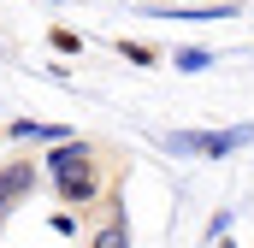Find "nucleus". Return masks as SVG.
Segmentation results:
<instances>
[{
	"label": "nucleus",
	"instance_id": "obj_2",
	"mask_svg": "<svg viewBox=\"0 0 254 248\" xmlns=\"http://www.w3.org/2000/svg\"><path fill=\"white\" fill-rule=\"evenodd\" d=\"M54 184H60V201H65V207H89V201L101 195V178H95V154H89V160H77V166H65Z\"/></svg>",
	"mask_w": 254,
	"mask_h": 248
},
{
	"label": "nucleus",
	"instance_id": "obj_1",
	"mask_svg": "<svg viewBox=\"0 0 254 248\" xmlns=\"http://www.w3.org/2000/svg\"><path fill=\"white\" fill-rule=\"evenodd\" d=\"M249 142H254V124H237V130H172L166 136L172 154H207V160H225V154H237Z\"/></svg>",
	"mask_w": 254,
	"mask_h": 248
},
{
	"label": "nucleus",
	"instance_id": "obj_6",
	"mask_svg": "<svg viewBox=\"0 0 254 248\" xmlns=\"http://www.w3.org/2000/svg\"><path fill=\"white\" fill-rule=\"evenodd\" d=\"M12 136H18V142H60V136H71V130H60V124H30V119H18V124H12Z\"/></svg>",
	"mask_w": 254,
	"mask_h": 248
},
{
	"label": "nucleus",
	"instance_id": "obj_5",
	"mask_svg": "<svg viewBox=\"0 0 254 248\" xmlns=\"http://www.w3.org/2000/svg\"><path fill=\"white\" fill-rule=\"evenodd\" d=\"M89 248H130V219H125V213H113V219L89 237Z\"/></svg>",
	"mask_w": 254,
	"mask_h": 248
},
{
	"label": "nucleus",
	"instance_id": "obj_7",
	"mask_svg": "<svg viewBox=\"0 0 254 248\" xmlns=\"http://www.w3.org/2000/svg\"><path fill=\"white\" fill-rule=\"evenodd\" d=\"M172 65H178V71H207V65H213V54H207V48H178V54H172Z\"/></svg>",
	"mask_w": 254,
	"mask_h": 248
},
{
	"label": "nucleus",
	"instance_id": "obj_9",
	"mask_svg": "<svg viewBox=\"0 0 254 248\" xmlns=\"http://www.w3.org/2000/svg\"><path fill=\"white\" fill-rule=\"evenodd\" d=\"M6 213H12V201H6V195H0V219H6Z\"/></svg>",
	"mask_w": 254,
	"mask_h": 248
},
{
	"label": "nucleus",
	"instance_id": "obj_4",
	"mask_svg": "<svg viewBox=\"0 0 254 248\" xmlns=\"http://www.w3.org/2000/svg\"><path fill=\"white\" fill-rule=\"evenodd\" d=\"M148 18H184V24H219V18H237V6H166V12H148Z\"/></svg>",
	"mask_w": 254,
	"mask_h": 248
},
{
	"label": "nucleus",
	"instance_id": "obj_8",
	"mask_svg": "<svg viewBox=\"0 0 254 248\" xmlns=\"http://www.w3.org/2000/svg\"><path fill=\"white\" fill-rule=\"evenodd\" d=\"M119 54H125V60H136V65H154V60H160L148 42H119Z\"/></svg>",
	"mask_w": 254,
	"mask_h": 248
},
{
	"label": "nucleus",
	"instance_id": "obj_3",
	"mask_svg": "<svg viewBox=\"0 0 254 248\" xmlns=\"http://www.w3.org/2000/svg\"><path fill=\"white\" fill-rule=\"evenodd\" d=\"M30 189H36V166H30V160H12V166L0 172V195H6L12 207H18V201H24Z\"/></svg>",
	"mask_w": 254,
	"mask_h": 248
}]
</instances>
